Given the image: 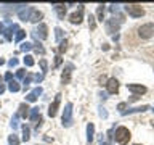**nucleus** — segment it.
Masks as SVG:
<instances>
[{
  "mask_svg": "<svg viewBox=\"0 0 154 145\" xmlns=\"http://www.w3.org/2000/svg\"><path fill=\"white\" fill-rule=\"evenodd\" d=\"M31 94L35 97V98H37V97H40V95H42V87H35V89H34Z\"/></svg>",
  "mask_w": 154,
  "mask_h": 145,
  "instance_id": "obj_33",
  "label": "nucleus"
},
{
  "mask_svg": "<svg viewBox=\"0 0 154 145\" xmlns=\"http://www.w3.org/2000/svg\"><path fill=\"white\" fill-rule=\"evenodd\" d=\"M106 89H108V94H117V92H119V82H117V79H116V77L108 79Z\"/></svg>",
  "mask_w": 154,
  "mask_h": 145,
  "instance_id": "obj_11",
  "label": "nucleus"
},
{
  "mask_svg": "<svg viewBox=\"0 0 154 145\" xmlns=\"http://www.w3.org/2000/svg\"><path fill=\"white\" fill-rule=\"evenodd\" d=\"M130 137H132V134H130V130L127 127H124V126H120V127L116 129V134H114V139L116 142L120 143V145H125L130 140Z\"/></svg>",
  "mask_w": 154,
  "mask_h": 145,
  "instance_id": "obj_1",
  "label": "nucleus"
},
{
  "mask_svg": "<svg viewBox=\"0 0 154 145\" xmlns=\"http://www.w3.org/2000/svg\"><path fill=\"white\" fill-rule=\"evenodd\" d=\"M55 36H56V40H63V29L61 27H56L55 29Z\"/></svg>",
  "mask_w": 154,
  "mask_h": 145,
  "instance_id": "obj_29",
  "label": "nucleus"
},
{
  "mask_svg": "<svg viewBox=\"0 0 154 145\" xmlns=\"http://www.w3.org/2000/svg\"><path fill=\"white\" fill-rule=\"evenodd\" d=\"M29 139H31V129H29L26 124H24V126H23V140H24V142H27Z\"/></svg>",
  "mask_w": 154,
  "mask_h": 145,
  "instance_id": "obj_22",
  "label": "nucleus"
},
{
  "mask_svg": "<svg viewBox=\"0 0 154 145\" xmlns=\"http://www.w3.org/2000/svg\"><path fill=\"white\" fill-rule=\"evenodd\" d=\"M2 81H3V77H2V76H0V84H2Z\"/></svg>",
  "mask_w": 154,
  "mask_h": 145,
  "instance_id": "obj_46",
  "label": "nucleus"
},
{
  "mask_svg": "<svg viewBox=\"0 0 154 145\" xmlns=\"http://www.w3.org/2000/svg\"><path fill=\"white\" fill-rule=\"evenodd\" d=\"M42 16H43L42 11H38V10L34 8L32 11H31V16H29V21H31V23H38L42 19Z\"/></svg>",
  "mask_w": 154,
  "mask_h": 145,
  "instance_id": "obj_17",
  "label": "nucleus"
},
{
  "mask_svg": "<svg viewBox=\"0 0 154 145\" xmlns=\"http://www.w3.org/2000/svg\"><path fill=\"white\" fill-rule=\"evenodd\" d=\"M8 26H10V27H8L3 34H5V39H7V40H11V37H13V31H19V29H18V24H11V23H10Z\"/></svg>",
  "mask_w": 154,
  "mask_h": 145,
  "instance_id": "obj_16",
  "label": "nucleus"
},
{
  "mask_svg": "<svg viewBox=\"0 0 154 145\" xmlns=\"http://www.w3.org/2000/svg\"><path fill=\"white\" fill-rule=\"evenodd\" d=\"M93 135H95V126L93 123H88L87 124V142L88 143L93 142Z\"/></svg>",
  "mask_w": 154,
  "mask_h": 145,
  "instance_id": "obj_15",
  "label": "nucleus"
},
{
  "mask_svg": "<svg viewBox=\"0 0 154 145\" xmlns=\"http://www.w3.org/2000/svg\"><path fill=\"white\" fill-rule=\"evenodd\" d=\"M82 18H84V5H79V10L75 13H72L69 16V21L72 24H80L82 23Z\"/></svg>",
  "mask_w": 154,
  "mask_h": 145,
  "instance_id": "obj_6",
  "label": "nucleus"
},
{
  "mask_svg": "<svg viewBox=\"0 0 154 145\" xmlns=\"http://www.w3.org/2000/svg\"><path fill=\"white\" fill-rule=\"evenodd\" d=\"M18 119H19V114L16 113V114H14V116H13V119H11V123H10V124H11V127H13V130H14V129H16V127H18Z\"/></svg>",
  "mask_w": 154,
  "mask_h": 145,
  "instance_id": "obj_30",
  "label": "nucleus"
},
{
  "mask_svg": "<svg viewBox=\"0 0 154 145\" xmlns=\"http://www.w3.org/2000/svg\"><path fill=\"white\" fill-rule=\"evenodd\" d=\"M66 48H67V40H66V39H63V40L60 42V53H64Z\"/></svg>",
  "mask_w": 154,
  "mask_h": 145,
  "instance_id": "obj_27",
  "label": "nucleus"
},
{
  "mask_svg": "<svg viewBox=\"0 0 154 145\" xmlns=\"http://www.w3.org/2000/svg\"><path fill=\"white\" fill-rule=\"evenodd\" d=\"M3 92H5V85H3V84H0V95H2Z\"/></svg>",
  "mask_w": 154,
  "mask_h": 145,
  "instance_id": "obj_43",
  "label": "nucleus"
},
{
  "mask_svg": "<svg viewBox=\"0 0 154 145\" xmlns=\"http://www.w3.org/2000/svg\"><path fill=\"white\" fill-rule=\"evenodd\" d=\"M96 16H98V21H103L104 19V5H98V8H96Z\"/></svg>",
  "mask_w": 154,
  "mask_h": 145,
  "instance_id": "obj_21",
  "label": "nucleus"
},
{
  "mask_svg": "<svg viewBox=\"0 0 154 145\" xmlns=\"http://www.w3.org/2000/svg\"><path fill=\"white\" fill-rule=\"evenodd\" d=\"M138 36L141 39H149L154 36V24L152 23H148V24H143V26L138 27Z\"/></svg>",
  "mask_w": 154,
  "mask_h": 145,
  "instance_id": "obj_4",
  "label": "nucleus"
},
{
  "mask_svg": "<svg viewBox=\"0 0 154 145\" xmlns=\"http://www.w3.org/2000/svg\"><path fill=\"white\" fill-rule=\"evenodd\" d=\"M100 145H111V143H108V142H101Z\"/></svg>",
  "mask_w": 154,
  "mask_h": 145,
  "instance_id": "obj_45",
  "label": "nucleus"
},
{
  "mask_svg": "<svg viewBox=\"0 0 154 145\" xmlns=\"http://www.w3.org/2000/svg\"><path fill=\"white\" fill-rule=\"evenodd\" d=\"M31 81H32V76H31V74H29L27 77H24V81H23V87H24V89H27V87H29Z\"/></svg>",
  "mask_w": 154,
  "mask_h": 145,
  "instance_id": "obj_32",
  "label": "nucleus"
},
{
  "mask_svg": "<svg viewBox=\"0 0 154 145\" xmlns=\"http://www.w3.org/2000/svg\"><path fill=\"white\" fill-rule=\"evenodd\" d=\"M34 48H35L38 53H45V50H43V47L40 45V44H35V45H34Z\"/></svg>",
  "mask_w": 154,
  "mask_h": 145,
  "instance_id": "obj_36",
  "label": "nucleus"
},
{
  "mask_svg": "<svg viewBox=\"0 0 154 145\" xmlns=\"http://www.w3.org/2000/svg\"><path fill=\"white\" fill-rule=\"evenodd\" d=\"M72 69H74V65H72V63H67L66 68H64V71H63V76H61V82H63V84H67V82L71 81Z\"/></svg>",
  "mask_w": 154,
  "mask_h": 145,
  "instance_id": "obj_10",
  "label": "nucleus"
},
{
  "mask_svg": "<svg viewBox=\"0 0 154 145\" xmlns=\"http://www.w3.org/2000/svg\"><path fill=\"white\" fill-rule=\"evenodd\" d=\"M61 121H63V126H64V127H71L72 126V103H66Z\"/></svg>",
  "mask_w": 154,
  "mask_h": 145,
  "instance_id": "obj_2",
  "label": "nucleus"
},
{
  "mask_svg": "<svg viewBox=\"0 0 154 145\" xmlns=\"http://www.w3.org/2000/svg\"><path fill=\"white\" fill-rule=\"evenodd\" d=\"M61 61H63V60H61V56H60V55H58V56H55V68H58V66H60V65H61Z\"/></svg>",
  "mask_w": 154,
  "mask_h": 145,
  "instance_id": "obj_38",
  "label": "nucleus"
},
{
  "mask_svg": "<svg viewBox=\"0 0 154 145\" xmlns=\"http://www.w3.org/2000/svg\"><path fill=\"white\" fill-rule=\"evenodd\" d=\"M31 108H29L27 106V103H21L19 105V116H21V118H29V113H31V111H29Z\"/></svg>",
  "mask_w": 154,
  "mask_h": 145,
  "instance_id": "obj_18",
  "label": "nucleus"
},
{
  "mask_svg": "<svg viewBox=\"0 0 154 145\" xmlns=\"http://www.w3.org/2000/svg\"><path fill=\"white\" fill-rule=\"evenodd\" d=\"M0 106H2V103H0Z\"/></svg>",
  "mask_w": 154,
  "mask_h": 145,
  "instance_id": "obj_48",
  "label": "nucleus"
},
{
  "mask_svg": "<svg viewBox=\"0 0 154 145\" xmlns=\"http://www.w3.org/2000/svg\"><path fill=\"white\" fill-rule=\"evenodd\" d=\"M8 142H10V145H18V143H19V139H18V135H16V134H11V135H8Z\"/></svg>",
  "mask_w": 154,
  "mask_h": 145,
  "instance_id": "obj_26",
  "label": "nucleus"
},
{
  "mask_svg": "<svg viewBox=\"0 0 154 145\" xmlns=\"http://www.w3.org/2000/svg\"><path fill=\"white\" fill-rule=\"evenodd\" d=\"M40 68H42V72L45 74V72H47V68H48V65H47V60H40Z\"/></svg>",
  "mask_w": 154,
  "mask_h": 145,
  "instance_id": "obj_34",
  "label": "nucleus"
},
{
  "mask_svg": "<svg viewBox=\"0 0 154 145\" xmlns=\"http://www.w3.org/2000/svg\"><path fill=\"white\" fill-rule=\"evenodd\" d=\"M16 77H18V79H24V77H26V69L19 68V69L16 71Z\"/></svg>",
  "mask_w": 154,
  "mask_h": 145,
  "instance_id": "obj_31",
  "label": "nucleus"
},
{
  "mask_svg": "<svg viewBox=\"0 0 154 145\" xmlns=\"http://www.w3.org/2000/svg\"><path fill=\"white\" fill-rule=\"evenodd\" d=\"M3 32H5V24L0 23V34H3Z\"/></svg>",
  "mask_w": 154,
  "mask_h": 145,
  "instance_id": "obj_42",
  "label": "nucleus"
},
{
  "mask_svg": "<svg viewBox=\"0 0 154 145\" xmlns=\"http://www.w3.org/2000/svg\"><path fill=\"white\" fill-rule=\"evenodd\" d=\"M120 24H122V18H109L106 21V32L108 34H114L120 29Z\"/></svg>",
  "mask_w": 154,
  "mask_h": 145,
  "instance_id": "obj_3",
  "label": "nucleus"
},
{
  "mask_svg": "<svg viewBox=\"0 0 154 145\" xmlns=\"http://www.w3.org/2000/svg\"><path fill=\"white\" fill-rule=\"evenodd\" d=\"M29 118H31V121H34V123H42V118H40V110H38V106H34V108H31V113H29Z\"/></svg>",
  "mask_w": 154,
  "mask_h": 145,
  "instance_id": "obj_14",
  "label": "nucleus"
},
{
  "mask_svg": "<svg viewBox=\"0 0 154 145\" xmlns=\"http://www.w3.org/2000/svg\"><path fill=\"white\" fill-rule=\"evenodd\" d=\"M127 87H128V90L132 92V94H133L135 97L146 94V87L141 85V84H127Z\"/></svg>",
  "mask_w": 154,
  "mask_h": 145,
  "instance_id": "obj_9",
  "label": "nucleus"
},
{
  "mask_svg": "<svg viewBox=\"0 0 154 145\" xmlns=\"http://www.w3.org/2000/svg\"><path fill=\"white\" fill-rule=\"evenodd\" d=\"M148 110H149V105L137 106V108H128L122 113V116H127V114H132V113H143V111H148Z\"/></svg>",
  "mask_w": 154,
  "mask_h": 145,
  "instance_id": "obj_13",
  "label": "nucleus"
},
{
  "mask_svg": "<svg viewBox=\"0 0 154 145\" xmlns=\"http://www.w3.org/2000/svg\"><path fill=\"white\" fill-rule=\"evenodd\" d=\"M5 79H7V81H13V74H11V72H7V74H5Z\"/></svg>",
  "mask_w": 154,
  "mask_h": 145,
  "instance_id": "obj_41",
  "label": "nucleus"
},
{
  "mask_svg": "<svg viewBox=\"0 0 154 145\" xmlns=\"http://www.w3.org/2000/svg\"><path fill=\"white\" fill-rule=\"evenodd\" d=\"M135 145H140V143H135Z\"/></svg>",
  "mask_w": 154,
  "mask_h": 145,
  "instance_id": "obj_47",
  "label": "nucleus"
},
{
  "mask_svg": "<svg viewBox=\"0 0 154 145\" xmlns=\"http://www.w3.org/2000/svg\"><path fill=\"white\" fill-rule=\"evenodd\" d=\"M125 108H127V103H119V105H117V110L120 111V114L125 111Z\"/></svg>",
  "mask_w": 154,
  "mask_h": 145,
  "instance_id": "obj_35",
  "label": "nucleus"
},
{
  "mask_svg": "<svg viewBox=\"0 0 154 145\" xmlns=\"http://www.w3.org/2000/svg\"><path fill=\"white\" fill-rule=\"evenodd\" d=\"M34 63H35V61H34V56L32 55H26V56H24V65H26L27 68L34 66Z\"/></svg>",
  "mask_w": 154,
  "mask_h": 145,
  "instance_id": "obj_23",
  "label": "nucleus"
},
{
  "mask_svg": "<svg viewBox=\"0 0 154 145\" xmlns=\"http://www.w3.org/2000/svg\"><path fill=\"white\" fill-rule=\"evenodd\" d=\"M24 37H26V31H23V29H19V31L16 32V36H14V42H21Z\"/></svg>",
  "mask_w": 154,
  "mask_h": 145,
  "instance_id": "obj_24",
  "label": "nucleus"
},
{
  "mask_svg": "<svg viewBox=\"0 0 154 145\" xmlns=\"http://www.w3.org/2000/svg\"><path fill=\"white\" fill-rule=\"evenodd\" d=\"M125 11H127L132 18H141L144 14V10L140 5H125Z\"/></svg>",
  "mask_w": 154,
  "mask_h": 145,
  "instance_id": "obj_5",
  "label": "nucleus"
},
{
  "mask_svg": "<svg viewBox=\"0 0 154 145\" xmlns=\"http://www.w3.org/2000/svg\"><path fill=\"white\" fill-rule=\"evenodd\" d=\"M100 116H101V118H108V111H106L104 108H101L100 110Z\"/></svg>",
  "mask_w": 154,
  "mask_h": 145,
  "instance_id": "obj_40",
  "label": "nucleus"
},
{
  "mask_svg": "<svg viewBox=\"0 0 154 145\" xmlns=\"http://www.w3.org/2000/svg\"><path fill=\"white\" fill-rule=\"evenodd\" d=\"M8 89H10V92H19V89H21V85H19L18 82L13 79V81H10V82H8Z\"/></svg>",
  "mask_w": 154,
  "mask_h": 145,
  "instance_id": "obj_20",
  "label": "nucleus"
},
{
  "mask_svg": "<svg viewBox=\"0 0 154 145\" xmlns=\"http://www.w3.org/2000/svg\"><path fill=\"white\" fill-rule=\"evenodd\" d=\"M32 10H34L32 7H26V5H23L21 10L18 11V16L21 18L23 21H26V19L29 21V16H31V11H32Z\"/></svg>",
  "mask_w": 154,
  "mask_h": 145,
  "instance_id": "obj_12",
  "label": "nucleus"
},
{
  "mask_svg": "<svg viewBox=\"0 0 154 145\" xmlns=\"http://www.w3.org/2000/svg\"><path fill=\"white\" fill-rule=\"evenodd\" d=\"M88 24H90V29H91V31H95V29H96V23H95V16H93V14H90Z\"/></svg>",
  "mask_w": 154,
  "mask_h": 145,
  "instance_id": "obj_28",
  "label": "nucleus"
},
{
  "mask_svg": "<svg viewBox=\"0 0 154 145\" xmlns=\"http://www.w3.org/2000/svg\"><path fill=\"white\" fill-rule=\"evenodd\" d=\"M0 65H5V60H3V58H0Z\"/></svg>",
  "mask_w": 154,
  "mask_h": 145,
  "instance_id": "obj_44",
  "label": "nucleus"
},
{
  "mask_svg": "<svg viewBox=\"0 0 154 145\" xmlns=\"http://www.w3.org/2000/svg\"><path fill=\"white\" fill-rule=\"evenodd\" d=\"M32 79L35 81V82H40V81L43 79V74H34V76H32Z\"/></svg>",
  "mask_w": 154,
  "mask_h": 145,
  "instance_id": "obj_37",
  "label": "nucleus"
},
{
  "mask_svg": "<svg viewBox=\"0 0 154 145\" xmlns=\"http://www.w3.org/2000/svg\"><path fill=\"white\" fill-rule=\"evenodd\" d=\"M31 48H34L32 44H29V42H23V44H21V47H19V50H21V52H29Z\"/></svg>",
  "mask_w": 154,
  "mask_h": 145,
  "instance_id": "obj_25",
  "label": "nucleus"
},
{
  "mask_svg": "<svg viewBox=\"0 0 154 145\" xmlns=\"http://www.w3.org/2000/svg\"><path fill=\"white\" fill-rule=\"evenodd\" d=\"M55 11H56L60 19H64V14H66V7L64 5H55Z\"/></svg>",
  "mask_w": 154,
  "mask_h": 145,
  "instance_id": "obj_19",
  "label": "nucleus"
},
{
  "mask_svg": "<svg viewBox=\"0 0 154 145\" xmlns=\"http://www.w3.org/2000/svg\"><path fill=\"white\" fill-rule=\"evenodd\" d=\"M60 102H61V94H56V97H55V100H53V103L48 106V116H56V113H58V108H60Z\"/></svg>",
  "mask_w": 154,
  "mask_h": 145,
  "instance_id": "obj_7",
  "label": "nucleus"
},
{
  "mask_svg": "<svg viewBox=\"0 0 154 145\" xmlns=\"http://www.w3.org/2000/svg\"><path fill=\"white\" fill-rule=\"evenodd\" d=\"M47 31H48V29H47V24L40 23V24H38V27L32 32V36H34V39H42V40H43V39H47V36H48Z\"/></svg>",
  "mask_w": 154,
  "mask_h": 145,
  "instance_id": "obj_8",
  "label": "nucleus"
},
{
  "mask_svg": "<svg viewBox=\"0 0 154 145\" xmlns=\"http://www.w3.org/2000/svg\"><path fill=\"white\" fill-rule=\"evenodd\" d=\"M8 65L11 66V68H13V66H18V60H16V58H11V60L8 61Z\"/></svg>",
  "mask_w": 154,
  "mask_h": 145,
  "instance_id": "obj_39",
  "label": "nucleus"
}]
</instances>
